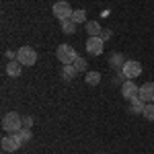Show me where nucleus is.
Instances as JSON below:
<instances>
[{
    "mask_svg": "<svg viewBox=\"0 0 154 154\" xmlns=\"http://www.w3.org/2000/svg\"><path fill=\"white\" fill-rule=\"evenodd\" d=\"M31 125H33V117L25 115V117H23V128H31Z\"/></svg>",
    "mask_w": 154,
    "mask_h": 154,
    "instance_id": "nucleus-22",
    "label": "nucleus"
},
{
    "mask_svg": "<svg viewBox=\"0 0 154 154\" xmlns=\"http://www.w3.org/2000/svg\"><path fill=\"white\" fill-rule=\"evenodd\" d=\"M76 74H78V70L74 68V64H66V66H62V78H64L66 82H70Z\"/></svg>",
    "mask_w": 154,
    "mask_h": 154,
    "instance_id": "nucleus-14",
    "label": "nucleus"
},
{
    "mask_svg": "<svg viewBox=\"0 0 154 154\" xmlns=\"http://www.w3.org/2000/svg\"><path fill=\"white\" fill-rule=\"evenodd\" d=\"M84 80H86V84H88V86H97V84L101 82V72H88Z\"/></svg>",
    "mask_w": 154,
    "mask_h": 154,
    "instance_id": "nucleus-16",
    "label": "nucleus"
},
{
    "mask_svg": "<svg viewBox=\"0 0 154 154\" xmlns=\"http://www.w3.org/2000/svg\"><path fill=\"white\" fill-rule=\"evenodd\" d=\"M123 74H125V78H138L142 74V64L138 60H128L123 64Z\"/></svg>",
    "mask_w": 154,
    "mask_h": 154,
    "instance_id": "nucleus-7",
    "label": "nucleus"
},
{
    "mask_svg": "<svg viewBox=\"0 0 154 154\" xmlns=\"http://www.w3.org/2000/svg\"><path fill=\"white\" fill-rule=\"evenodd\" d=\"M23 146V140L19 138V134L14 131L11 136H4L2 138V150H6V152H14V150H19Z\"/></svg>",
    "mask_w": 154,
    "mask_h": 154,
    "instance_id": "nucleus-6",
    "label": "nucleus"
},
{
    "mask_svg": "<svg viewBox=\"0 0 154 154\" xmlns=\"http://www.w3.org/2000/svg\"><path fill=\"white\" fill-rule=\"evenodd\" d=\"M142 115H144V119H148V121H154V103H146Z\"/></svg>",
    "mask_w": 154,
    "mask_h": 154,
    "instance_id": "nucleus-19",
    "label": "nucleus"
},
{
    "mask_svg": "<svg viewBox=\"0 0 154 154\" xmlns=\"http://www.w3.org/2000/svg\"><path fill=\"white\" fill-rule=\"evenodd\" d=\"M17 62H21L23 66H35V62H37L35 49L29 48V45H23V48L17 51Z\"/></svg>",
    "mask_w": 154,
    "mask_h": 154,
    "instance_id": "nucleus-3",
    "label": "nucleus"
},
{
    "mask_svg": "<svg viewBox=\"0 0 154 154\" xmlns=\"http://www.w3.org/2000/svg\"><path fill=\"white\" fill-rule=\"evenodd\" d=\"M84 48H86V51H88L91 56H101L103 49H105V41H103L101 37H88L86 43H84Z\"/></svg>",
    "mask_w": 154,
    "mask_h": 154,
    "instance_id": "nucleus-5",
    "label": "nucleus"
},
{
    "mask_svg": "<svg viewBox=\"0 0 154 154\" xmlns=\"http://www.w3.org/2000/svg\"><path fill=\"white\" fill-rule=\"evenodd\" d=\"M121 95L125 101H131V99H136V97L140 95V86H136L134 80H125V82L121 84Z\"/></svg>",
    "mask_w": 154,
    "mask_h": 154,
    "instance_id": "nucleus-8",
    "label": "nucleus"
},
{
    "mask_svg": "<svg viewBox=\"0 0 154 154\" xmlns=\"http://www.w3.org/2000/svg\"><path fill=\"white\" fill-rule=\"evenodd\" d=\"M113 82H115V84H123V82H125V74H123V70H117L115 78H113Z\"/></svg>",
    "mask_w": 154,
    "mask_h": 154,
    "instance_id": "nucleus-21",
    "label": "nucleus"
},
{
    "mask_svg": "<svg viewBox=\"0 0 154 154\" xmlns=\"http://www.w3.org/2000/svg\"><path fill=\"white\" fill-rule=\"evenodd\" d=\"M72 21L78 25V23H86V11H82V8H78V11L72 12Z\"/></svg>",
    "mask_w": 154,
    "mask_h": 154,
    "instance_id": "nucleus-17",
    "label": "nucleus"
},
{
    "mask_svg": "<svg viewBox=\"0 0 154 154\" xmlns=\"http://www.w3.org/2000/svg\"><path fill=\"white\" fill-rule=\"evenodd\" d=\"M17 134H19V138L23 140V144H27L29 140H31V138H33V134H31V128H21V130L17 131Z\"/></svg>",
    "mask_w": 154,
    "mask_h": 154,
    "instance_id": "nucleus-18",
    "label": "nucleus"
},
{
    "mask_svg": "<svg viewBox=\"0 0 154 154\" xmlns=\"http://www.w3.org/2000/svg\"><path fill=\"white\" fill-rule=\"evenodd\" d=\"M86 66H88V62H86L84 58H78L76 62H74V68H76L78 72H84V70H86Z\"/></svg>",
    "mask_w": 154,
    "mask_h": 154,
    "instance_id": "nucleus-20",
    "label": "nucleus"
},
{
    "mask_svg": "<svg viewBox=\"0 0 154 154\" xmlns=\"http://www.w3.org/2000/svg\"><path fill=\"white\" fill-rule=\"evenodd\" d=\"M140 99H144L146 103H154V82H144L140 86Z\"/></svg>",
    "mask_w": 154,
    "mask_h": 154,
    "instance_id": "nucleus-9",
    "label": "nucleus"
},
{
    "mask_svg": "<svg viewBox=\"0 0 154 154\" xmlns=\"http://www.w3.org/2000/svg\"><path fill=\"white\" fill-rule=\"evenodd\" d=\"M51 12L56 14V19H60V21H66V19H72V8L68 2H64V0H60V2H56L54 4V8H51Z\"/></svg>",
    "mask_w": 154,
    "mask_h": 154,
    "instance_id": "nucleus-4",
    "label": "nucleus"
},
{
    "mask_svg": "<svg viewBox=\"0 0 154 154\" xmlns=\"http://www.w3.org/2000/svg\"><path fill=\"white\" fill-rule=\"evenodd\" d=\"M101 39H103V41L111 39V31H109V29H107V31H101Z\"/></svg>",
    "mask_w": 154,
    "mask_h": 154,
    "instance_id": "nucleus-24",
    "label": "nucleus"
},
{
    "mask_svg": "<svg viewBox=\"0 0 154 154\" xmlns=\"http://www.w3.org/2000/svg\"><path fill=\"white\" fill-rule=\"evenodd\" d=\"M4 56H6L8 60H17V51H11V49H6V51H4Z\"/></svg>",
    "mask_w": 154,
    "mask_h": 154,
    "instance_id": "nucleus-23",
    "label": "nucleus"
},
{
    "mask_svg": "<svg viewBox=\"0 0 154 154\" xmlns=\"http://www.w3.org/2000/svg\"><path fill=\"white\" fill-rule=\"evenodd\" d=\"M56 56H58V60L62 62V66H66V64H74V62L78 60L76 49L72 48V45H68V43H62V45H58V49H56Z\"/></svg>",
    "mask_w": 154,
    "mask_h": 154,
    "instance_id": "nucleus-2",
    "label": "nucleus"
},
{
    "mask_svg": "<svg viewBox=\"0 0 154 154\" xmlns=\"http://www.w3.org/2000/svg\"><path fill=\"white\" fill-rule=\"evenodd\" d=\"M86 33H88V37H101V25L97 23V21H86Z\"/></svg>",
    "mask_w": 154,
    "mask_h": 154,
    "instance_id": "nucleus-13",
    "label": "nucleus"
},
{
    "mask_svg": "<svg viewBox=\"0 0 154 154\" xmlns=\"http://www.w3.org/2000/svg\"><path fill=\"white\" fill-rule=\"evenodd\" d=\"M60 23H62V31H64L66 35H72V33H74V31L78 29V25L74 23L72 19H66V21H60Z\"/></svg>",
    "mask_w": 154,
    "mask_h": 154,
    "instance_id": "nucleus-15",
    "label": "nucleus"
},
{
    "mask_svg": "<svg viewBox=\"0 0 154 154\" xmlns=\"http://www.w3.org/2000/svg\"><path fill=\"white\" fill-rule=\"evenodd\" d=\"M125 62H128L125 56L119 54V51H115V54H111V58H109V66L115 68V70H123V64H125Z\"/></svg>",
    "mask_w": 154,
    "mask_h": 154,
    "instance_id": "nucleus-11",
    "label": "nucleus"
},
{
    "mask_svg": "<svg viewBox=\"0 0 154 154\" xmlns=\"http://www.w3.org/2000/svg\"><path fill=\"white\" fill-rule=\"evenodd\" d=\"M4 70H6V74H8L11 78H19V76H21V72H23V64H21V62H17V60H14V62L11 60V62H6Z\"/></svg>",
    "mask_w": 154,
    "mask_h": 154,
    "instance_id": "nucleus-10",
    "label": "nucleus"
},
{
    "mask_svg": "<svg viewBox=\"0 0 154 154\" xmlns=\"http://www.w3.org/2000/svg\"><path fill=\"white\" fill-rule=\"evenodd\" d=\"M144 107H146V101L140 99V97H136V99H131V101H130V113L140 115V113H144Z\"/></svg>",
    "mask_w": 154,
    "mask_h": 154,
    "instance_id": "nucleus-12",
    "label": "nucleus"
},
{
    "mask_svg": "<svg viewBox=\"0 0 154 154\" xmlns=\"http://www.w3.org/2000/svg\"><path fill=\"white\" fill-rule=\"evenodd\" d=\"M23 128V117L17 113V111H8L4 117H2V130L8 131V134H14Z\"/></svg>",
    "mask_w": 154,
    "mask_h": 154,
    "instance_id": "nucleus-1",
    "label": "nucleus"
}]
</instances>
